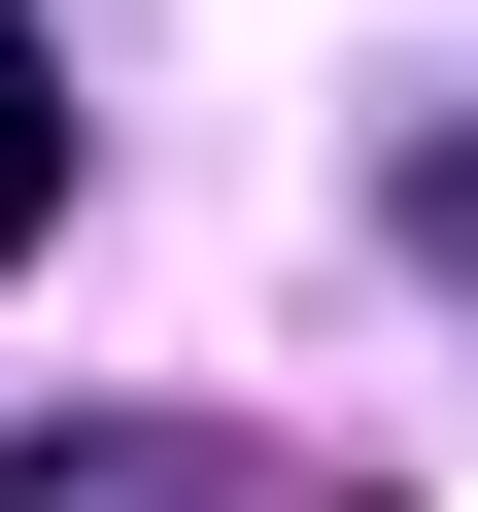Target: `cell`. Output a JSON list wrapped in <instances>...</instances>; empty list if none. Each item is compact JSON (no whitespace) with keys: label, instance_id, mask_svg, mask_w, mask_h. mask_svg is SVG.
<instances>
[{"label":"cell","instance_id":"obj_2","mask_svg":"<svg viewBox=\"0 0 478 512\" xmlns=\"http://www.w3.org/2000/svg\"><path fill=\"white\" fill-rule=\"evenodd\" d=\"M35 239H69V69L0 35V274H35Z\"/></svg>","mask_w":478,"mask_h":512},{"label":"cell","instance_id":"obj_1","mask_svg":"<svg viewBox=\"0 0 478 512\" xmlns=\"http://www.w3.org/2000/svg\"><path fill=\"white\" fill-rule=\"evenodd\" d=\"M0 512H410V478H308L239 410H103V444H0Z\"/></svg>","mask_w":478,"mask_h":512}]
</instances>
